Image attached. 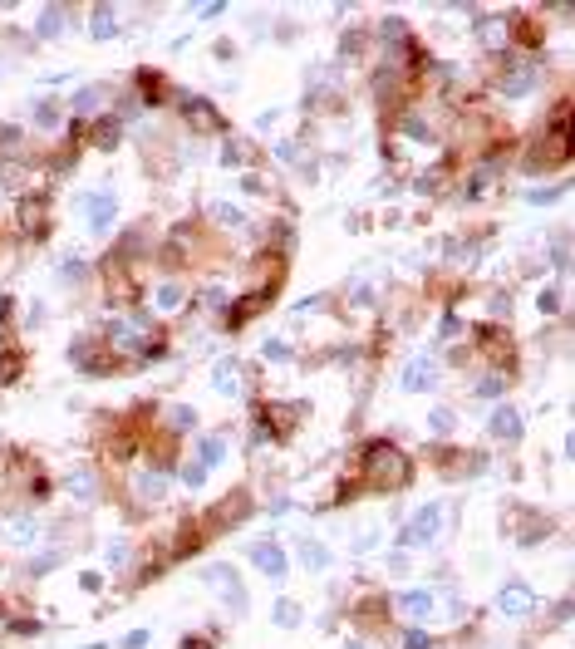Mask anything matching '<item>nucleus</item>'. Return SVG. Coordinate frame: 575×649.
Returning a JSON list of instances; mask_svg holds the SVG:
<instances>
[{"label": "nucleus", "mask_w": 575, "mask_h": 649, "mask_svg": "<svg viewBox=\"0 0 575 649\" xmlns=\"http://www.w3.org/2000/svg\"><path fill=\"white\" fill-rule=\"evenodd\" d=\"M212 389H217V394H236V389H241V369H236L231 359H227V364H217V374H212Z\"/></svg>", "instance_id": "nucleus-13"}, {"label": "nucleus", "mask_w": 575, "mask_h": 649, "mask_svg": "<svg viewBox=\"0 0 575 649\" xmlns=\"http://www.w3.org/2000/svg\"><path fill=\"white\" fill-rule=\"evenodd\" d=\"M114 30H118V25H114V10H98V15H94V35H98V40H109Z\"/></svg>", "instance_id": "nucleus-23"}, {"label": "nucleus", "mask_w": 575, "mask_h": 649, "mask_svg": "<svg viewBox=\"0 0 575 649\" xmlns=\"http://www.w3.org/2000/svg\"><path fill=\"white\" fill-rule=\"evenodd\" d=\"M182 649H212V644H206V639H187Z\"/></svg>", "instance_id": "nucleus-34"}, {"label": "nucleus", "mask_w": 575, "mask_h": 649, "mask_svg": "<svg viewBox=\"0 0 575 649\" xmlns=\"http://www.w3.org/2000/svg\"><path fill=\"white\" fill-rule=\"evenodd\" d=\"M182 482H187V487H202V482H206V467H202V462H187V467H182Z\"/></svg>", "instance_id": "nucleus-26"}, {"label": "nucleus", "mask_w": 575, "mask_h": 649, "mask_svg": "<svg viewBox=\"0 0 575 649\" xmlns=\"http://www.w3.org/2000/svg\"><path fill=\"white\" fill-rule=\"evenodd\" d=\"M497 610L511 615V620H527V615L536 610V590H531L527 580H506V585L497 590Z\"/></svg>", "instance_id": "nucleus-3"}, {"label": "nucleus", "mask_w": 575, "mask_h": 649, "mask_svg": "<svg viewBox=\"0 0 575 649\" xmlns=\"http://www.w3.org/2000/svg\"><path fill=\"white\" fill-rule=\"evenodd\" d=\"M6 541H10V546H35V541H39V526L35 521H10V531H6Z\"/></svg>", "instance_id": "nucleus-15"}, {"label": "nucleus", "mask_w": 575, "mask_h": 649, "mask_svg": "<svg viewBox=\"0 0 575 649\" xmlns=\"http://www.w3.org/2000/svg\"><path fill=\"white\" fill-rule=\"evenodd\" d=\"M492 433H497V438H506V443H516L521 438V418H516V408H492Z\"/></svg>", "instance_id": "nucleus-11"}, {"label": "nucleus", "mask_w": 575, "mask_h": 649, "mask_svg": "<svg viewBox=\"0 0 575 649\" xmlns=\"http://www.w3.org/2000/svg\"><path fill=\"white\" fill-rule=\"evenodd\" d=\"M433 379H438V374H433V359H413V364L403 369V389H408V394L433 389Z\"/></svg>", "instance_id": "nucleus-9"}, {"label": "nucleus", "mask_w": 575, "mask_h": 649, "mask_svg": "<svg viewBox=\"0 0 575 649\" xmlns=\"http://www.w3.org/2000/svg\"><path fill=\"white\" fill-rule=\"evenodd\" d=\"M206 585H212L231 610H246V585L236 580V571H231V566H212V571H206Z\"/></svg>", "instance_id": "nucleus-4"}, {"label": "nucleus", "mask_w": 575, "mask_h": 649, "mask_svg": "<svg viewBox=\"0 0 575 649\" xmlns=\"http://www.w3.org/2000/svg\"><path fill=\"white\" fill-rule=\"evenodd\" d=\"M393 605H398V615H408V620H428V615L438 610V595H433V590H403Z\"/></svg>", "instance_id": "nucleus-6"}, {"label": "nucleus", "mask_w": 575, "mask_h": 649, "mask_svg": "<svg viewBox=\"0 0 575 649\" xmlns=\"http://www.w3.org/2000/svg\"><path fill=\"white\" fill-rule=\"evenodd\" d=\"M69 497L84 502V507L98 497V477H94V467H74V472H69Z\"/></svg>", "instance_id": "nucleus-8"}, {"label": "nucleus", "mask_w": 575, "mask_h": 649, "mask_svg": "<svg viewBox=\"0 0 575 649\" xmlns=\"http://www.w3.org/2000/svg\"><path fill=\"white\" fill-rule=\"evenodd\" d=\"M84 207H89V227H94V236H103V232L114 227V216H118V202H114V197H103V192H98V197H89Z\"/></svg>", "instance_id": "nucleus-7"}, {"label": "nucleus", "mask_w": 575, "mask_h": 649, "mask_svg": "<svg viewBox=\"0 0 575 649\" xmlns=\"http://www.w3.org/2000/svg\"><path fill=\"white\" fill-rule=\"evenodd\" d=\"M300 566L305 571H325L330 566V551L320 546V541H300Z\"/></svg>", "instance_id": "nucleus-14"}, {"label": "nucleus", "mask_w": 575, "mask_h": 649, "mask_svg": "<svg viewBox=\"0 0 575 649\" xmlns=\"http://www.w3.org/2000/svg\"><path fill=\"white\" fill-rule=\"evenodd\" d=\"M403 649H433V639H428L423 630H408V639H403Z\"/></svg>", "instance_id": "nucleus-27"}, {"label": "nucleus", "mask_w": 575, "mask_h": 649, "mask_svg": "<svg viewBox=\"0 0 575 649\" xmlns=\"http://www.w3.org/2000/svg\"><path fill=\"white\" fill-rule=\"evenodd\" d=\"M177 305H182V291L177 286H163L158 291V310H177Z\"/></svg>", "instance_id": "nucleus-24"}, {"label": "nucleus", "mask_w": 575, "mask_h": 649, "mask_svg": "<svg viewBox=\"0 0 575 649\" xmlns=\"http://www.w3.org/2000/svg\"><path fill=\"white\" fill-rule=\"evenodd\" d=\"M35 123H39V128H55V123H60V103H39V108H35Z\"/></svg>", "instance_id": "nucleus-20"}, {"label": "nucleus", "mask_w": 575, "mask_h": 649, "mask_svg": "<svg viewBox=\"0 0 575 649\" xmlns=\"http://www.w3.org/2000/svg\"><path fill=\"white\" fill-rule=\"evenodd\" d=\"M344 649H364V644H359V639H349V644H344Z\"/></svg>", "instance_id": "nucleus-35"}, {"label": "nucleus", "mask_w": 575, "mask_h": 649, "mask_svg": "<svg viewBox=\"0 0 575 649\" xmlns=\"http://www.w3.org/2000/svg\"><path fill=\"white\" fill-rule=\"evenodd\" d=\"M433 428H438V433H448V428H452V413H448V408H438V413H433Z\"/></svg>", "instance_id": "nucleus-32"}, {"label": "nucleus", "mask_w": 575, "mask_h": 649, "mask_svg": "<svg viewBox=\"0 0 575 649\" xmlns=\"http://www.w3.org/2000/svg\"><path fill=\"white\" fill-rule=\"evenodd\" d=\"M60 15H64V10H44V20H39V35H55V30H60Z\"/></svg>", "instance_id": "nucleus-29"}, {"label": "nucleus", "mask_w": 575, "mask_h": 649, "mask_svg": "<svg viewBox=\"0 0 575 649\" xmlns=\"http://www.w3.org/2000/svg\"><path fill=\"white\" fill-rule=\"evenodd\" d=\"M163 487H168V477H163V472H138L133 492H138L143 502H158V497H163Z\"/></svg>", "instance_id": "nucleus-12"}, {"label": "nucleus", "mask_w": 575, "mask_h": 649, "mask_svg": "<svg viewBox=\"0 0 575 649\" xmlns=\"http://www.w3.org/2000/svg\"><path fill=\"white\" fill-rule=\"evenodd\" d=\"M172 428H197V408H172Z\"/></svg>", "instance_id": "nucleus-25"}, {"label": "nucleus", "mask_w": 575, "mask_h": 649, "mask_svg": "<svg viewBox=\"0 0 575 649\" xmlns=\"http://www.w3.org/2000/svg\"><path fill=\"white\" fill-rule=\"evenodd\" d=\"M143 644H148V630H133V634L123 639V649H143Z\"/></svg>", "instance_id": "nucleus-33"}, {"label": "nucleus", "mask_w": 575, "mask_h": 649, "mask_svg": "<svg viewBox=\"0 0 575 649\" xmlns=\"http://www.w3.org/2000/svg\"><path fill=\"white\" fill-rule=\"evenodd\" d=\"M222 458H227V443H222V438H206V443H202V458H197V462H202V467H217Z\"/></svg>", "instance_id": "nucleus-17"}, {"label": "nucleus", "mask_w": 575, "mask_h": 649, "mask_svg": "<svg viewBox=\"0 0 575 649\" xmlns=\"http://www.w3.org/2000/svg\"><path fill=\"white\" fill-rule=\"evenodd\" d=\"M98 98H103V89H98V84H89V89H79V94H74V108H79V114H89V108H98Z\"/></svg>", "instance_id": "nucleus-18"}, {"label": "nucleus", "mask_w": 575, "mask_h": 649, "mask_svg": "<svg viewBox=\"0 0 575 649\" xmlns=\"http://www.w3.org/2000/svg\"><path fill=\"white\" fill-rule=\"evenodd\" d=\"M379 546V531L369 526V531H364V536H354V551H374Z\"/></svg>", "instance_id": "nucleus-28"}, {"label": "nucleus", "mask_w": 575, "mask_h": 649, "mask_svg": "<svg viewBox=\"0 0 575 649\" xmlns=\"http://www.w3.org/2000/svg\"><path fill=\"white\" fill-rule=\"evenodd\" d=\"M477 35H482V44H487V49H497V44L506 40V25H502V20H482V25H477Z\"/></svg>", "instance_id": "nucleus-16"}, {"label": "nucleus", "mask_w": 575, "mask_h": 649, "mask_svg": "<svg viewBox=\"0 0 575 649\" xmlns=\"http://www.w3.org/2000/svg\"><path fill=\"white\" fill-rule=\"evenodd\" d=\"M212 216H217V222H227V227H241V222H246L241 207H231V202H217V207H212Z\"/></svg>", "instance_id": "nucleus-19"}, {"label": "nucleus", "mask_w": 575, "mask_h": 649, "mask_svg": "<svg viewBox=\"0 0 575 649\" xmlns=\"http://www.w3.org/2000/svg\"><path fill=\"white\" fill-rule=\"evenodd\" d=\"M251 566H256L260 576L281 580V576H285V551L276 546V541H260V546H251Z\"/></svg>", "instance_id": "nucleus-5"}, {"label": "nucleus", "mask_w": 575, "mask_h": 649, "mask_svg": "<svg viewBox=\"0 0 575 649\" xmlns=\"http://www.w3.org/2000/svg\"><path fill=\"white\" fill-rule=\"evenodd\" d=\"M403 133H408V138H428V123H423V119H408Z\"/></svg>", "instance_id": "nucleus-30"}, {"label": "nucleus", "mask_w": 575, "mask_h": 649, "mask_svg": "<svg viewBox=\"0 0 575 649\" xmlns=\"http://www.w3.org/2000/svg\"><path fill=\"white\" fill-rule=\"evenodd\" d=\"M109 561H114V566L128 561V541H114V546H109Z\"/></svg>", "instance_id": "nucleus-31"}, {"label": "nucleus", "mask_w": 575, "mask_h": 649, "mask_svg": "<svg viewBox=\"0 0 575 649\" xmlns=\"http://www.w3.org/2000/svg\"><path fill=\"white\" fill-rule=\"evenodd\" d=\"M369 472H374L384 487H403V482H408V462H403V453L389 448V443H369Z\"/></svg>", "instance_id": "nucleus-2"}, {"label": "nucleus", "mask_w": 575, "mask_h": 649, "mask_svg": "<svg viewBox=\"0 0 575 649\" xmlns=\"http://www.w3.org/2000/svg\"><path fill=\"white\" fill-rule=\"evenodd\" d=\"M560 192H565V187H531V192H527V202H531V207H546V202H556Z\"/></svg>", "instance_id": "nucleus-21"}, {"label": "nucleus", "mask_w": 575, "mask_h": 649, "mask_svg": "<svg viewBox=\"0 0 575 649\" xmlns=\"http://www.w3.org/2000/svg\"><path fill=\"white\" fill-rule=\"evenodd\" d=\"M536 79H541V69H536V64L527 60V64H521V69H511V74L502 79V94H511V98H516V94H527V89H531Z\"/></svg>", "instance_id": "nucleus-10"}, {"label": "nucleus", "mask_w": 575, "mask_h": 649, "mask_svg": "<svg viewBox=\"0 0 575 649\" xmlns=\"http://www.w3.org/2000/svg\"><path fill=\"white\" fill-rule=\"evenodd\" d=\"M443 517H448V507L443 502H428V507H418L413 517H408V526H403V546H428V541H438V531H443Z\"/></svg>", "instance_id": "nucleus-1"}, {"label": "nucleus", "mask_w": 575, "mask_h": 649, "mask_svg": "<svg viewBox=\"0 0 575 649\" xmlns=\"http://www.w3.org/2000/svg\"><path fill=\"white\" fill-rule=\"evenodd\" d=\"M276 625H281V630H290V625H300V610H295L290 600H281V605H276Z\"/></svg>", "instance_id": "nucleus-22"}]
</instances>
